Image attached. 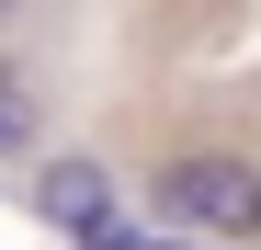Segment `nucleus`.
<instances>
[{
	"mask_svg": "<svg viewBox=\"0 0 261 250\" xmlns=\"http://www.w3.org/2000/svg\"><path fill=\"white\" fill-rule=\"evenodd\" d=\"M80 250H193V239H137V228L114 216V228H91V239H80Z\"/></svg>",
	"mask_w": 261,
	"mask_h": 250,
	"instance_id": "7ed1b4c3",
	"label": "nucleus"
},
{
	"mask_svg": "<svg viewBox=\"0 0 261 250\" xmlns=\"http://www.w3.org/2000/svg\"><path fill=\"white\" fill-rule=\"evenodd\" d=\"M148 216L182 228L193 250L261 239V159H239V148H182V159H159V171H148Z\"/></svg>",
	"mask_w": 261,
	"mask_h": 250,
	"instance_id": "f257e3e1",
	"label": "nucleus"
},
{
	"mask_svg": "<svg viewBox=\"0 0 261 250\" xmlns=\"http://www.w3.org/2000/svg\"><path fill=\"white\" fill-rule=\"evenodd\" d=\"M34 216H46L57 239L114 228V171H102V159H46V171H34Z\"/></svg>",
	"mask_w": 261,
	"mask_h": 250,
	"instance_id": "f03ea898",
	"label": "nucleus"
},
{
	"mask_svg": "<svg viewBox=\"0 0 261 250\" xmlns=\"http://www.w3.org/2000/svg\"><path fill=\"white\" fill-rule=\"evenodd\" d=\"M12 12H23V0H0V23H12Z\"/></svg>",
	"mask_w": 261,
	"mask_h": 250,
	"instance_id": "20e7f679",
	"label": "nucleus"
}]
</instances>
